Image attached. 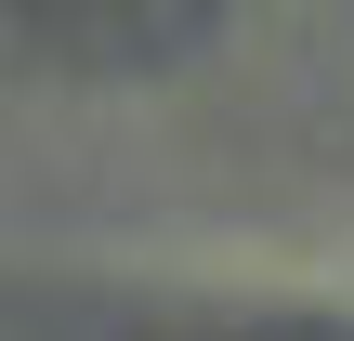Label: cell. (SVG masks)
I'll return each instance as SVG.
<instances>
[{"instance_id": "cell-2", "label": "cell", "mask_w": 354, "mask_h": 341, "mask_svg": "<svg viewBox=\"0 0 354 341\" xmlns=\"http://www.w3.org/2000/svg\"><path fill=\"white\" fill-rule=\"evenodd\" d=\"M118 341H354V329H315V315H158V329H118Z\"/></svg>"}, {"instance_id": "cell-1", "label": "cell", "mask_w": 354, "mask_h": 341, "mask_svg": "<svg viewBox=\"0 0 354 341\" xmlns=\"http://www.w3.org/2000/svg\"><path fill=\"white\" fill-rule=\"evenodd\" d=\"M0 26L53 66H158L210 26V0H0Z\"/></svg>"}]
</instances>
